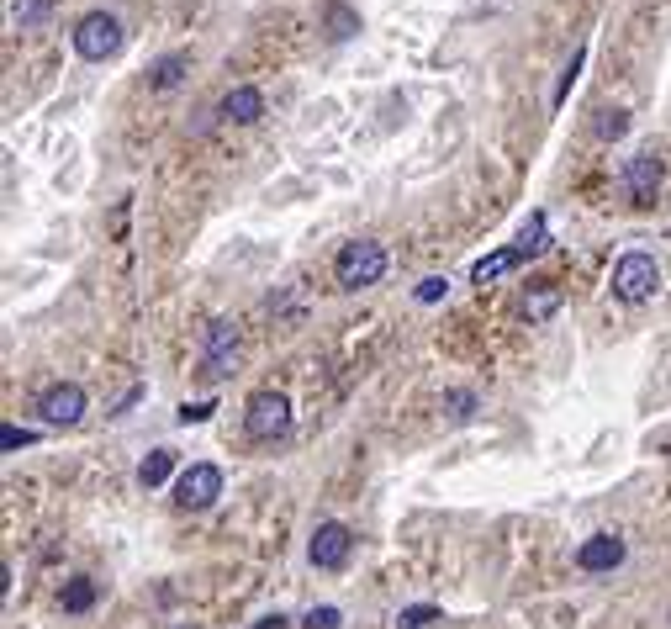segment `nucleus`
Instances as JSON below:
<instances>
[{"instance_id": "1a4fd4ad", "label": "nucleus", "mask_w": 671, "mask_h": 629, "mask_svg": "<svg viewBox=\"0 0 671 629\" xmlns=\"http://www.w3.org/2000/svg\"><path fill=\"white\" fill-rule=\"evenodd\" d=\"M656 191H661V159L656 154H635L624 164V196L629 207H656Z\"/></svg>"}, {"instance_id": "423d86ee", "label": "nucleus", "mask_w": 671, "mask_h": 629, "mask_svg": "<svg viewBox=\"0 0 671 629\" xmlns=\"http://www.w3.org/2000/svg\"><path fill=\"white\" fill-rule=\"evenodd\" d=\"M222 497V466H212V460H196L191 471H180L175 481V503L185 513H201V508H212Z\"/></svg>"}, {"instance_id": "f257e3e1", "label": "nucleus", "mask_w": 671, "mask_h": 629, "mask_svg": "<svg viewBox=\"0 0 671 629\" xmlns=\"http://www.w3.org/2000/svg\"><path fill=\"white\" fill-rule=\"evenodd\" d=\"M74 53H80L85 64H106V59H117L122 53V43H127V32H122V22L111 11H85L80 22H74Z\"/></svg>"}, {"instance_id": "6e6552de", "label": "nucleus", "mask_w": 671, "mask_h": 629, "mask_svg": "<svg viewBox=\"0 0 671 629\" xmlns=\"http://www.w3.org/2000/svg\"><path fill=\"white\" fill-rule=\"evenodd\" d=\"M349 550H354V534H349V524H339V518H323V524L312 529L307 561L318 566V571H344V566H349Z\"/></svg>"}, {"instance_id": "cd10ccee", "label": "nucleus", "mask_w": 671, "mask_h": 629, "mask_svg": "<svg viewBox=\"0 0 671 629\" xmlns=\"http://www.w3.org/2000/svg\"><path fill=\"white\" fill-rule=\"evenodd\" d=\"M281 624H286V619H281V614H270V619H259V624H254V629H281Z\"/></svg>"}, {"instance_id": "4be33fe9", "label": "nucleus", "mask_w": 671, "mask_h": 629, "mask_svg": "<svg viewBox=\"0 0 671 629\" xmlns=\"http://www.w3.org/2000/svg\"><path fill=\"white\" fill-rule=\"evenodd\" d=\"M444 413H450L455 423H465L476 413V392H465V386H455V392H444Z\"/></svg>"}, {"instance_id": "ddd939ff", "label": "nucleus", "mask_w": 671, "mask_h": 629, "mask_svg": "<svg viewBox=\"0 0 671 629\" xmlns=\"http://www.w3.org/2000/svg\"><path fill=\"white\" fill-rule=\"evenodd\" d=\"M555 312H561V286L539 281V286L524 296V318H529V323H545V318H555Z\"/></svg>"}, {"instance_id": "aec40b11", "label": "nucleus", "mask_w": 671, "mask_h": 629, "mask_svg": "<svg viewBox=\"0 0 671 629\" xmlns=\"http://www.w3.org/2000/svg\"><path fill=\"white\" fill-rule=\"evenodd\" d=\"M545 244H550V238H545V212H534L529 228H524V244H518V254L534 259V254H545Z\"/></svg>"}, {"instance_id": "a211bd4d", "label": "nucleus", "mask_w": 671, "mask_h": 629, "mask_svg": "<svg viewBox=\"0 0 671 629\" xmlns=\"http://www.w3.org/2000/svg\"><path fill=\"white\" fill-rule=\"evenodd\" d=\"M592 133H598L603 143L624 138V133H629V111H624V106H603V111H598V122H592Z\"/></svg>"}, {"instance_id": "20e7f679", "label": "nucleus", "mask_w": 671, "mask_h": 629, "mask_svg": "<svg viewBox=\"0 0 671 629\" xmlns=\"http://www.w3.org/2000/svg\"><path fill=\"white\" fill-rule=\"evenodd\" d=\"M656 286H661V265H656L645 249L619 254V265H613V296H619L624 307L650 302V296H656Z\"/></svg>"}, {"instance_id": "dca6fc26", "label": "nucleus", "mask_w": 671, "mask_h": 629, "mask_svg": "<svg viewBox=\"0 0 671 629\" xmlns=\"http://www.w3.org/2000/svg\"><path fill=\"white\" fill-rule=\"evenodd\" d=\"M518 249H497V254H487V259H476V270H471V281L476 286H487V281H497V275H508L513 265H518Z\"/></svg>"}, {"instance_id": "0eeeda50", "label": "nucleus", "mask_w": 671, "mask_h": 629, "mask_svg": "<svg viewBox=\"0 0 671 629\" xmlns=\"http://www.w3.org/2000/svg\"><path fill=\"white\" fill-rule=\"evenodd\" d=\"M85 386L80 381H53L43 397H37V413H43L48 429H74V423L85 418Z\"/></svg>"}, {"instance_id": "f3484780", "label": "nucleus", "mask_w": 671, "mask_h": 629, "mask_svg": "<svg viewBox=\"0 0 671 629\" xmlns=\"http://www.w3.org/2000/svg\"><path fill=\"white\" fill-rule=\"evenodd\" d=\"M323 22H328V37H333V43H344V37L360 32V16H354L349 6H339V0H333V6L323 11Z\"/></svg>"}, {"instance_id": "39448f33", "label": "nucleus", "mask_w": 671, "mask_h": 629, "mask_svg": "<svg viewBox=\"0 0 671 629\" xmlns=\"http://www.w3.org/2000/svg\"><path fill=\"white\" fill-rule=\"evenodd\" d=\"M244 429H249V439H259V444L281 439V434L291 429V397H286V392H254L249 407H244Z\"/></svg>"}, {"instance_id": "393cba45", "label": "nucleus", "mask_w": 671, "mask_h": 629, "mask_svg": "<svg viewBox=\"0 0 671 629\" xmlns=\"http://www.w3.org/2000/svg\"><path fill=\"white\" fill-rule=\"evenodd\" d=\"M450 296V281L444 275H428V281H418V302H444Z\"/></svg>"}, {"instance_id": "9b49d317", "label": "nucleus", "mask_w": 671, "mask_h": 629, "mask_svg": "<svg viewBox=\"0 0 671 629\" xmlns=\"http://www.w3.org/2000/svg\"><path fill=\"white\" fill-rule=\"evenodd\" d=\"M217 117H222V122H233V127L259 122V117H265V90H259V85H233L228 96H222Z\"/></svg>"}, {"instance_id": "f03ea898", "label": "nucleus", "mask_w": 671, "mask_h": 629, "mask_svg": "<svg viewBox=\"0 0 671 629\" xmlns=\"http://www.w3.org/2000/svg\"><path fill=\"white\" fill-rule=\"evenodd\" d=\"M381 275H386V244H376V238H354V244H344L339 259H333V281L344 291H365V286H376Z\"/></svg>"}, {"instance_id": "a878e982", "label": "nucleus", "mask_w": 671, "mask_h": 629, "mask_svg": "<svg viewBox=\"0 0 671 629\" xmlns=\"http://www.w3.org/2000/svg\"><path fill=\"white\" fill-rule=\"evenodd\" d=\"M212 413H217V402L201 397V402H185V407H180V423H207Z\"/></svg>"}, {"instance_id": "6ab92c4d", "label": "nucleus", "mask_w": 671, "mask_h": 629, "mask_svg": "<svg viewBox=\"0 0 671 629\" xmlns=\"http://www.w3.org/2000/svg\"><path fill=\"white\" fill-rule=\"evenodd\" d=\"M48 11H53V0H16V6H11V16H16V27H22V32L43 27Z\"/></svg>"}, {"instance_id": "9d476101", "label": "nucleus", "mask_w": 671, "mask_h": 629, "mask_svg": "<svg viewBox=\"0 0 671 629\" xmlns=\"http://www.w3.org/2000/svg\"><path fill=\"white\" fill-rule=\"evenodd\" d=\"M624 555H629V545L619 534H592V540H582V550H576V566H582L587 577H598V571H619Z\"/></svg>"}, {"instance_id": "2eb2a0df", "label": "nucleus", "mask_w": 671, "mask_h": 629, "mask_svg": "<svg viewBox=\"0 0 671 629\" xmlns=\"http://www.w3.org/2000/svg\"><path fill=\"white\" fill-rule=\"evenodd\" d=\"M175 476V450H148L143 466H138V481L143 487H164V481Z\"/></svg>"}, {"instance_id": "b1692460", "label": "nucleus", "mask_w": 671, "mask_h": 629, "mask_svg": "<svg viewBox=\"0 0 671 629\" xmlns=\"http://www.w3.org/2000/svg\"><path fill=\"white\" fill-rule=\"evenodd\" d=\"M32 439H37L32 429H16V423H6V429H0V450H6V455H11V450H27Z\"/></svg>"}, {"instance_id": "7ed1b4c3", "label": "nucleus", "mask_w": 671, "mask_h": 629, "mask_svg": "<svg viewBox=\"0 0 671 629\" xmlns=\"http://www.w3.org/2000/svg\"><path fill=\"white\" fill-rule=\"evenodd\" d=\"M238 365V323L233 318H212L201 328V349H196V376L201 381H222Z\"/></svg>"}, {"instance_id": "4468645a", "label": "nucleus", "mask_w": 671, "mask_h": 629, "mask_svg": "<svg viewBox=\"0 0 671 629\" xmlns=\"http://www.w3.org/2000/svg\"><path fill=\"white\" fill-rule=\"evenodd\" d=\"M59 608H64V614H90V608H96V582H90V577H69L64 592H59Z\"/></svg>"}, {"instance_id": "f8f14e48", "label": "nucleus", "mask_w": 671, "mask_h": 629, "mask_svg": "<svg viewBox=\"0 0 671 629\" xmlns=\"http://www.w3.org/2000/svg\"><path fill=\"white\" fill-rule=\"evenodd\" d=\"M185 74H191V53H164V59L148 69V90H175Z\"/></svg>"}, {"instance_id": "bb28decb", "label": "nucleus", "mask_w": 671, "mask_h": 629, "mask_svg": "<svg viewBox=\"0 0 671 629\" xmlns=\"http://www.w3.org/2000/svg\"><path fill=\"white\" fill-rule=\"evenodd\" d=\"M339 624H344L339 608H312L307 614V629H339Z\"/></svg>"}, {"instance_id": "5701e85b", "label": "nucleus", "mask_w": 671, "mask_h": 629, "mask_svg": "<svg viewBox=\"0 0 671 629\" xmlns=\"http://www.w3.org/2000/svg\"><path fill=\"white\" fill-rule=\"evenodd\" d=\"M434 619H439L434 603H413V608H402V614H397V629H423V624H434Z\"/></svg>"}, {"instance_id": "412c9836", "label": "nucleus", "mask_w": 671, "mask_h": 629, "mask_svg": "<svg viewBox=\"0 0 671 629\" xmlns=\"http://www.w3.org/2000/svg\"><path fill=\"white\" fill-rule=\"evenodd\" d=\"M582 64H587V48H576L571 64L561 69V80H555V106H566V96H571V85H576V74H582Z\"/></svg>"}, {"instance_id": "c85d7f7f", "label": "nucleus", "mask_w": 671, "mask_h": 629, "mask_svg": "<svg viewBox=\"0 0 671 629\" xmlns=\"http://www.w3.org/2000/svg\"><path fill=\"white\" fill-rule=\"evenodd\" d=\"M170 629H196V624H170Z\"/></svg>"}]
</instances>
